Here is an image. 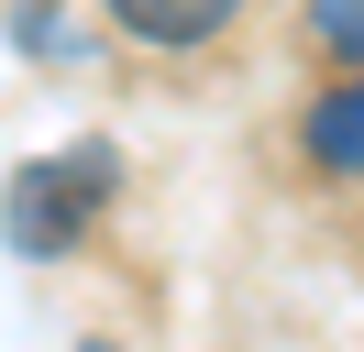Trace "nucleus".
Wrapping results in <instances>:
<instances>
[{
  "mask_svg": "<svg viewBox=\"0 0 364 352\" xmlns=\"http://www.w3.org/2000/svg\"><path fill=\"white\" fill-rule=\"evenodd\" d=\"M111 198V143H67L11 176V253H67Z\"/></svg>",
  "mask_w": 364,
  "mask_h": 352,
  "instance_id": "nucleus-1",
  "label": "nucleus"
},
{
  "mask_svg": "<svg viewBox=\"0 0 364 352\" xmlns=\"http://www.w3.org/2000/svg\"><path fill=\"white\" fill-rule=\"evenodd\" d=\"M100 11H111V33L155 44V55H188V44L232 33V22H243V0H100Z\"/></svg>",
  "mask_w": 364,
  "mask_h": 352,
  "instance_id": "nucleus-3",
  "label": "nucleus"
},
{
  "mask_svg": "<svg viewBox=\"0 0 364 352\" xmlns=\"http://www.w3.org/2000/svg\"><path fill=\"white\" fill-rule=\"evenodd\" d=\"M298 154H309L331 187H364V66H342V77L309 99V121H298Z\"/></svg>",
  "mask_w": 364,
  "mask_h": 352,
  "instance_id": "nucleus-2",
  "label": "nucleus"
},
{
  "mask_svg": "<svg viewBox=\"0 0 364 352\" xmlns=\"http://www.w3.org/2000/svg\"><path fill=\"white\" fill-rule=\"evenodd\" d=\"M309 44L342 66H364V0H309Z\"/></svg>",
  "mask_w": 364,
  "mask_h": 352,
  "instance_id": "nucleus-4",
  "label": "nucleus"
}]
</instances>
